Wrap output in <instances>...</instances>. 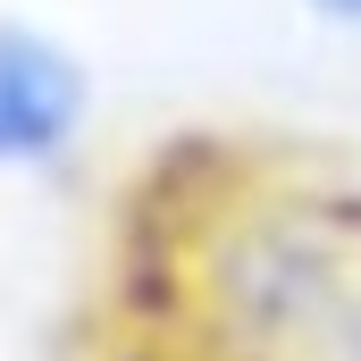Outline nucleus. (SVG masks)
<instances>
[{
    "mask_svg": "<svg viewBox=\"0 0 361 361\" xmlns=\"http://www.w3.org/2000/svg\"><path fill=\"white\" fill-rule=\"evenodd\" d=\"M319 8H336V17H361V0H319Z\"/></svg>",
    "mask_w": 361,
    "mask_h": 361,
    "instance_id": "obj_2",
    "label": "nucleus"
},
{
    "mask_svg": "<svg viewBox=\"0 0 361 361\" xmlns=\"http://www.w3.org/2000/svg\"><path fill=\"white\" fill-rule=\"evenodd\" d=\"M76 68L42 42V34H17V25H0V160H42V152H59L68 143V126H76Z\"/></svg>",
    "mask_w": 361,
    "mask_h": 361,
    "instance_id": "obj_1",
    "label": "nucleus"
}]
</instances>
